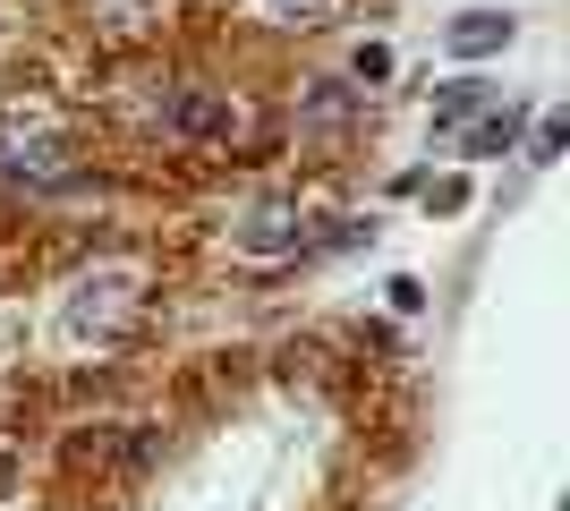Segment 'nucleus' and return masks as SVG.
I'll use <instances>...</instances> for the list:
<instances>
[{"instance_id":"obj_6","label":"nucleus","mask_w":570,"mask_h":511,"mask_svg":"<svg viewBox=\"0 0 570 511\" xmlns=\"http://www.w3.org/2000/svg\"><path fill=\"white\" fill-rule=\"evenodd\" d=\"M460 137V154H476V163H485V154H511L520 146V111H511V102H502V111H476L469 128H452Z\"/></svg>"},{"instance_id":"obj_3","label":"nucleus","mask_w":570,"mask_h":511,"mask_svg":"<svg viewBox=\"0 0 570 511\" xmlns=\"http://www.w3.org/2000/svg\"><path fill=\"white\" fill-rule=\"evenodd\" d=\"M230 239H238V256H298L307 247V214L298 205H256Z\"/></svg>"},{"instance_id":"obj_11","label":"nucleus","mask_w":570,"mask_h":511,"mask_svg":"<svg viewBox=\"0 0 570 511\" xmlns=\"http://www.w3.org/2000/svg\"><path fill=\"white\" fill-rule=\"evenodd\" d=\"M383 291H392V307H401V316H417V307H426V282H409V273H392Z\"/></svg>"},{"instance_id":"obj_12","label":"nucleus","mask_w":570,"mask_h":511,"mask_svg":"<svg viewBox=\"0 0 570 511\" xmlns=\"http://www.w3.org/2000/svg\"><path fill=\"white\" fill-rule=\"evenodd\" d=\"M426 205H434V214H460V205H469V188H460V179H426Z\"/></svg>"},{"instance_id":"obj_4","label":"nucleus","mask_w":570,"mask_h":511,"mask_svg":"<svg viewBox=\"0 0 570 511\" xmlns=\"http://www.w3.org/2000/svg\"><path fill=\"white\" fill-rule=\"evenodd\" d=\"M520 35V26L502 18V9H460L452 26H443V43H452V60H485V51H502Z\"/></svg>"},{"instance_id":"obj_2","label":"nucleus","mask_w":570,"mask_h":511,"mask_svg":"<svg viewBox=\"0 0 570 511\" xmlns=\"http://www.w3.org/2000/svg\"><path fill=\"white\" fill-rule=\"evenodd\" d=\"M163 128L188 137V146H238V137H247V111H238V95H222V86H179V95L163 102Z\"/></svg>"},{"instance_id":"obj_1","label":"nucleus","mask_w":570,"mask_h":511,"mask_svg":"<svg viewBox=\"0 0 570 511\" xmlns=\"http://www.w3.org/2000/svg\"><path fill=\"white\" fill-rule=\"evenodd\" d=\"M128 316H137V273H86L69 291V341H119L128 333Z\"/></svg>"},{"instance_id":"obj_8","label":"nucleus","mask_w":570,"mask_h":511,"mask_svg":"<svg viewBox=\"0 0 570 511\" xmlns=\"http://www.w3.org/2000/svg\"><path fill=\"white\" fill-rule=\"evenodd\" d=\"M562 146H570V111H546L528 128V163H562Z\"/></svg>"},{"instance_id":"obj_9","label":"nucleus","mask_w":570,"mask_h":511,"mask_svg":"<svg viewBox=\"0 0 570 511\" xmlns=\"http://www.w3.org/2000/svg\"><path fill=\"white\" fill-rule=\"evenodd\" d=\"M350 77H357V86H383V77H392V51H383V43H357L350 51Z\"/></svg>"},{"instance_id":"obj_10","label":"nucleus","mask_w":570,"mask_h":511,"mask_svg":"<svg viewBox=\"0 0 570 511\" xmlns=\"http://www.w3.org/2000/svg\"><path fill=\"white\" fill-rule=\"evenodd\" d=\"M264 9H273L282 26H324L333 18V0H264Z\"/></svg>"},{"instance_id":"obj_7","label":"nucleus","mask_w":570,"mask_h":511,"mask_svg":"<svg viewBox=\"0 0 570 511\" xmlns=\"http://www.w3.org/2000/svg\"><path fill=\"white\" fill-rule=\"evenodd\" d=\"M350 111H357L350 86H333V77H315V86H307V120H315V128H341Z\"/></svg>"},{"instance_id":"obj_13","label":"nucleus","mask_w":570,"mask_h":511,"mask_svg":"<svg viewBox=\"0 0 570 511\" xmlns=\"http://www.w3.org/2000/svg\"><path fill=\"white\" fill-rule=\"evenodd\" d=\"M18 494V452H0V503Z\"/></svg>"},{"instance_id":"obj_5","label":"nucleus","mask_w":570,"mask_h":511,"mask_svg":"<svg viewBox=\"0 0 570 511\" xmlns=\"http://www.w3.org/2000/svg\"><path fill=\"white\" fill-rule=\"evenodd\" d=\"M494 95H502V86H485V77H452V86L434 95V128H443V137H452V128H469L476 111H494Z\"/></svg>"}]
</instances>
